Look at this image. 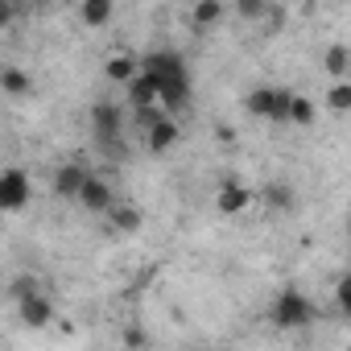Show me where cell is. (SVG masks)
<instances>
[{
    "instance_id": "18",
    "label": "cell",
    "mask_w": 351,
    "mask_h": 351,
    "mask_svg": "<svg viewBox=\"0 0 351 351\" xmlns=\"http://www.w3.org/2000/svg\"><path fill=\"white\" fill-rule=\"evenodd\" d=\"M219 21H223V0H199L195 5V25L199 29H211Z\"/></svg>"
},
{
    "instance_id": "27",
    "label": "cell",
    "mask_w": 351,
    "mask_h": 351,
    "mask_svg": "<svg viewBox=\"0 0 351 351\" xmlns=\"http://www.w3.org/2000/svg\"><path fill=\"white\" fill-rule=\"evenodd\" d=\"M347 236H351V219H347Z\"/></svg>"
},
{
    "instance_id": "14",
    "label": "cell",
    "mask_w": 351,
    "mask_h": 351,
    "mask_svg": "<svg viewBox=\"0 0 351 351\" xmlns=\"http://www.w3.org/2000/svg\"><path fill=\"white\" fill-rule=\"evenodd\" d=\"M244 108L256 120H273V112H277V87H252L248 99H244Z\"/></svg>"
},
{
    "instance_id": "21",
    "label": "cell",
    "mask_w": 351,
    "mask_h": 351,
    "mask_svg": "<svg viewBox=\"0 0 351 351\" xmlns=\"http://www.w3.org/2000/svg\"><path fill=\"white\" fill-rule=\"evenodd\" d=\"M289 124H302V128L314 124V104H310L306 95H293V104H289Z\"/></svg>"
},
{
    "instance_id": "20",
    "label": "cell",
    "mask_w": 351,
    "mask_h": 351,
    "mask_svg": "<svg viewBox=\"0 0 351 351\" xmlns=\"http://www.w3.org/2000/svg\"><path fill=\"white\" fill-rule=\"evenodd\" d=\"M108 215H112V223H116V232H124V236H132V232H141V211H136V207H112Z\"/></svg>"
},
{
    "instance_id": "11",
    "label": "cell",
    "mask_w": 351,
    "mask_h": 351,
    "mask_svg": "<svg viewBox=\"0 0 351 351\" xmlns=\"http://www.w3.org/2000/svg\"><path fill=\"white\" fill-rule=\"evenodd\" d=\"M112 13H116V0H83L79 5V17L87 29H104L112 21Z\"/></svg>"
},
{
    "instance_id": "7",
    "label": "cell",
    "mask_w": 351,
    "mask_h": 351,
    "mask_svg": "<svg viewBox=\"0 0 351 351\" xmlns=\"http://www.w3.org/2000/svg\"><path fill=\"white\" fill-rule=\"evenodd\" d=\"M79 203H83L87 211H95V215H108V211H112V186L91 173V178L83 182V191H79Z\"/></svg>"
},
{
    "instance_id": "2",
    "label": "cell",
    "mask_w": 351,
    "mask_h": 351,
    "mask_svg": "<svg viewBox=\"0 0 351 351\" xmlns=\"http://www.w3.org/2000/svg\"><path fill=\"white\" fill-rule=\"evenodd\" d=\"M314 318V306L298 293V289H281L277 302H273V322L285 326V330H298V326H310Z\"/></svg>"
},
{
    "instance_id": "17",
    "label": "cell",
    "mask_w": 351,
    "mask_h": 351,
    "mask_svg": "<svg viewBox=\"0 0 351 351\" xmlns=\"http://www.w3.org/2000/svg\"><path fill=\"white\" fill-rule=\"evenodd\" d=\"M322 66H326L330 79H343L347 66H351V50H347V46H330V50L322 54Z\"/></svg>"
},
{
    "instance_id": "3",
    "label": "cell",
    "mask_w": 351,
    "mask_h": 351,
    "mask_svg": "<svg viewBox=\"0 0 351 351\" xmlns=\"http://www.w3.org/2000/svg\"><path fill=\"white\" fill-rule=\"evenodd\" d=\"M29 191H34V186H29V173H25V169L9 165L5 173H0V207H5L9 215L29 203Z\"/></svg>"
},
{
    "instance_id": "16",
    "label": "cell",
    "mask_w": 351,
    "mask_h": 351,
    "mask_svg": "<svg viewBox=\"0 0 351 351\" xmlns=\"http://www.w3.org/2000/svg\"><path fill=\"white\" fill-rule=\"evenodd\" d=\"M0 87H5V95H13V99L34 91V83H29V75L21 66H5V71H0Z\"/></svg>"
},
{
    "instance_id": "9",
    "label": "cell",
    "mask_w": 351,
    "mask_h": 351,
    "mask_svg": "<svg viewBox=\"0 0 351 351\" xmlns=\"http://www.w3.org/2000/svg\"><path fill=\"white\" fill-rule=\"evenodd\" d=\"M178 145V120L173 116H161L149 132H145V149L149 153H165V149H173Z\"/></svg>"
},
{
    "instance_id": "25",
    "label": "cell",
    "mask_w": 351,
    "mask_h": 351,
    "mask_svg": "<svg viewBox=\"0 0 351 351\" xmlns=\"http://www.w3.org/2000/svg\"><path fill=\"white\" fill-rule=\"evenodd\" d=\"M29 293H38V281H34V277H17V281H13V298L21 302V298H29Z\"/></svg>"
},
{
    "instance_id": "19",
    "label": "cell",
    "mask_w": 351,
    "mask_h": 351,
    "mask_svg": "<svg viewBox=\"0 0 351 351\" xmlns=\"http://www.w3.org/2000/svg\"><path fill=\"white\" fill-rule=\"evenodd\" d=\"M326 108L330 112H351V83L347 79H335L326 87Z\"/></svg>"
},
{
    "instance_id": "5",
    "label": "cell",
    "mask_w": 351,
    "mask_h": 351,
    "mask_svg": "<svg viewBox=\"0 0 351 351\" xmlns=\"http://www.w3.org/2000/svg\"><path fill=\"white\" fill-rule=\"evenodd\" d=\"M252 199H256V195H252L244 182H236V178H232V182H223V186H219L215 207H219L223 215H240V211H248V207H252Z\"/></svg>"
},
{
    "instance_id": "4",
    "label": "cell",
    "mask_w": 351,
    "mask_h": 351,
    "mask_svg": "<svg viewBox=\"0 0 351 351\" xmlns=\"http://www.w3.org/2000/svg\"><path fill=\"white\" fill-rule=\"evenodd\" d=\"M141 71H149V75L157 79V87H161V83H169V79H182V75H186L182 58L173 54V50H157V54H149V58L141 62Z\"/></svg>"
},
{
    "instance_id": "10",
    "label": "cell",
    "mask_w": 351,
    "mask_h": 351,
    "mask_svg": "<svg viewBox=\"0 0 351 351\" xmlns=\"http://www.w3.org/2000/svg\"><path fill=\"white\" fill-rule=\"evenodd\" d=\"M157 104L173 116V112H182L186 104H191V75H182V79H169V83H161V95H157Z\"/></svg>"
},
{
    "instance_id": "1",
    "label": "cell",
    "mask_w": 351,
    "mask_h": 351,
    "mask_svg": "<svg viewBox=\"0 0 351 351\" xmlns=\"http://www.w3.org/2000/svg\"><path fill=\"white\" fill-rule=\"evenodd\" d=\"M91 132H95V145H99L104 153L120 157V149H124V116H120L116 104L104 99V104L91 108Z\"/></svg>"
},
{
    "instance_id": "26",
    "label": "cell",
    "mask_w": 351,
    "mask_h": 351,
    "mask_svg": "<svg viewBox=\"0 0 351 351\" xmlns=\"http://www.w3.org/2000/svg\"><path fill=\"white\" fill-rule=\"evenodd\" d=\"M124 343H128V347H141V343H145V335H141V330H128V335H124Z\"/></svg>"
},
{
    "instance_id": "22",
    "label": "cell",
    "mask_w": 351,
    "mask_h": 351,
    "mask_svg": "<svg viewBox=\"0 0 351 351\" xmlns=\"http://www.w3.org/2000/svg\"><path fill=\"white\" fill-rule=\"evenodd\" d=\"M232 9L244 17V21H261L269 13V0H232Z\"/></svg>"
},
{
    "instance_id": "6",
    "label": "cell",
    "mask_w": 351,
    "mask_h": 351,
    "mask_svg": "<svg viewBox=\"0 0 351 351\" xmlns=\"http://www.w3.org/2000/svg\"><path fill=\"white\" fill-rule=\"evenodd\" d=\"M91 178V173L83 169V165H75V161H66V165H58L54 169V195L58 199H79V191H83V182Z\"/></svg>"
},
{
    "instance_id": "12",
    "label": "cell",
    "mask_w": 351,
    "mask_h": 351,
    "mask_svg": "<svg viewBox=\"0 0 351 351\" xmlns=\"http://www.w3.org/2000/svg\"><path fill=\"white\" fill-rule=\"evenodd\" d=\"M104 75L112 79V83H120V87H128L136 75H141V62L132 58V54H112L108 58V66H104Z\"/></svg>"
},
{
    "instance_id": "8",
    "label": "cell",
    "mask_w": 351,
    "mask_h": 351,
    "mask_svg": "<svg viewBox=\"0 0 351 351\" xmlns=\"http://www.w3.org/2000/svg\"><path fill=\"white\" fill-rule=\"evenodd\" d=\"M17 310H21V322H25V326H34V330L50 326V318H54V306H50V298H42V293L21 298V302H17Z\"/></svg>"
},
{
    "instance_id": "15",
    "label": "cell",
    "mask_w": 351,
    "mask_h": 351,
    "mask_svg": "<svg viewBox=\"0 0 351 351\" xmlns=\"http://www.w3.org/2000/svg\"><path fill=\"white\" fill-rule=\"evenodd\" d=\"M261 203H265L269 211H293V207H298V195H293V186H285V182H269V186L261 191Z\"/></svg>"
},
{
    "instance_id": "13",
    "label": "cell",
    "mask_w": 351,
    "mask_h": 351,
    "mask_svg": "<svg viewBox=\"0 0 351 351\" xmlns=\"http://www.w3.org/2000/svg\"><path fill=\"white\" fill-rule=\"evenodd\" d=\"M157 95H161V87H157V79H153L149 71H141V75L128 83V99H132V108H149V104H157Z\"/></svg>"
},
{
    "instance_id": "23",
    "label": "cell",
    "mask_w": 351,
    "mask_h": 351,
    "mask_svg": "<svg viewBox=\"0 0 351 351\" xmlns=\"http://www.w3.org/2000/svg\"><path fill=\"white\" fill-rule=\"evenodd\" d=\"M289 104H293V91L277 87V112H273V124H289Z\"/></svg>"
},
{
    "instance_id": "24",
    "label": "cell",
    "mask_w": 351,
    "mask_h": 351,
    "mask_svg": "<svg viewBox=\"0 0 351 351\" xmlns=\"http://www.w3.org/2000/svg\"><path fill=\"white\" fill-rule=\"evenodd\" d=\"M335 298H339V310L351 318V269L343 273V281H339V289H335Z\"/></svg>"
}]
</instances>
